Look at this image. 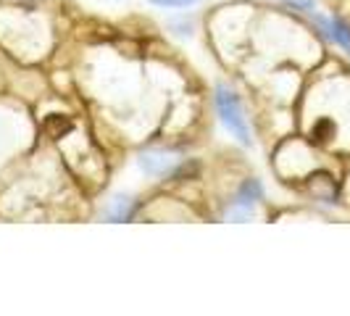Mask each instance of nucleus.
Segmentation results:
<instances>
[{
    "mask_svg": "<svg viewBox=\"0 0 350 316\" xmlns=\"http://www.w3.org/2000/svg\"><path fill=\"white\" fill-rule=\"evenodd\" d=\"M216 105H219V114H221V122L227 124V129L243 142V145H250V132H247L245 116H243V108H240V101L237 95L229 88L216 90Z\"/></svg>",
    "mask_w": 350,
    "mask_h": 316,
    "instance_id": "nucleus-1",
    "label": "nucleus"
},
{
    "mask_svg": "<svg viewBox=\"0 0 350 316\" xmlns=\"http://www.w3.org/2000/svg\"><path fill=\"white\" fill-rule=\"evenodd\" d=\"M174 163H176L174 158L169 156V153H161V150H148V153L140 156V169L145 174H153V176H161V174H166V172H172Z\"/></svg>",
    "mask_w": 350,
    "mask_h": 316,
    "instance_id": "nucleus-2",
    "label": "nucleus"
},
{
    "mask_svg": "<svg viewBox=\"0 0 350 316\" xmlns=\"http://www.w3.org/2000/svg\"><path fill=\"white\" fill-rule=\"evenodd\" d=\"M321 27H324V32L332 37L334 42H340L342 48H348L350 51V29H348V24H342V21H337V18H316Z\"/></svg>",
    "mask_w": 350,
    "mask_h": 316,
    "instance_id": "nucleus-3",
    "label": "nucleus"
},
{
    "mask_svg": "<svg viewBox=\"0 0 350 316\" xmlns=\"http://www.w3.org/2000/svg\"><path fill=\"white\" fill-rule=\"evenodd\" d=\"M42 129H45V135L53 137V140H58V137H64V135H69L71 132V122L66 116H58V114H51L45 124H42Z\"/></svg>",
    "mask_w": 350,
    "mask_h": 316,
    "instance_id": "nucleus-4",
    "label": "nucleus"
},
{
    "mask_svg": "<svg viewBox=\"0 0 350 316\" xmlns=\"http://www.w3.org/2000/svg\"><path fill=\"white\" fill-rule=\"evenodd\" d=\"M261 198V185L256 182V179H250V182H245L243 185V190H240V195H237V209H250V203H256Z\"/></svg>",
    "mask_w": 350,
    "mask_h": 316,
    "instance_id": "nucleus-5",
    "label": "nucleus"
},
{
    "mask_svg": "<svg viewBox=\"0 0 350 316\" xmlns=\"http://www.w3.org/2000/svg\"><path fill=\"white\" fill-rule=\"evenodd\" d=\"M132 213V200L129 198H113L111 200V209H108V219H113V222H124L126 216Z\"/></svg>",
    "mask_w": 350,
    "mask_h": 316,
    "instance_id": "nucleus-6",
    "label": "nucleus"
},
{
    "mask_svg": "<svg viewBox=\"0 0 350 316\" xmlns=\"http://www.w3.org/2000/svg\"><path fill=\"white\" fill-rule=\"evenodd\" d=\"M311 137L316 142H327L334 137V124L329 119H321V122H316V127L311 129Z\"/></svg>",
    "mask_w": 350,
    "mask_h": 316,
    "instance_id": "nucleus-7",
    "label": "nucleus"
},
{
    "mask_svg": "<svg viewBox=\"0 0 350 316\" xmlns=\"http://www.w3.org/2000/svg\"><path fill=\"white\" fill-rule=\"evenodd\" d=\"M150 3H156L161 8H187V5H193L195 0H150Z\"/></svg>",
    "mask_w": 350,
    "mask_h": 316,
    "instance_id": "nucleus-8",
    "label": "nucleus"
},
{
    "mask_svg": "<svg viewBox=\"0 0 350 316\" xmlns=\"http://www.w3.org/2000/svg\"><path fill=\"white\" fill-rule=\"evenodd\" d=\"M284 3H290V5H295V8H303V11H308V8L314 5V0H284Z\"/></svg>",
    "mask_w": 350,
    "mask_h": 316,
    "instance_id": "nucleus-9",
    "label": "nucleus"
}]
</instances>
